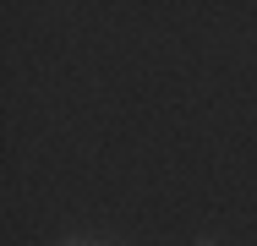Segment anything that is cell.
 <instances>
[{
  "mask_svg": "<svg viewBox=\"0 0 257 246\" xmlns=\"http://www.w3.org/2000/svg\"><path fill=\"white\" fill-rule=\"evenodd\" d=\"M192 246H219V241H213V235H197V241H192Z\"/></svg>",
  "mask_w": 257,
  "mask_h": 246,
  "instance_id": "7a4b0ae2",
  "label": "cell"
},
{
  "mask_svg": "<svg viewBox=\"0 0 257 246\" xmlns=\"http://www.w3.org/2000/svg\"><path fill=\"white\" fill-rule=\"evenodd\" d=\"M60 246H93V241H82V235H66V241H60Z\"/></svg>",
  "mask_w": 257,
  "mask_h": 246,
  "instance_id": "6da1fadb",
  "label": "cell"
}]
</instances>
